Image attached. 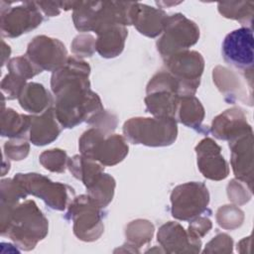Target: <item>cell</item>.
Instances as JSON below:
<instances>
[{
  "mask_svg": "<svg viewBox=\"0 0 254 254\" xmlns=\"http://www.w3.org/2000/svg\"><path fill=\"white\" fill-rule=\"evenodd\" d=\"M98 1H77L72 10L74 27L79 32H90L93 28Z\"/></svg>",
  "mask_w": 254,
  "mask_h": 254,
  "instance_id": "obj_29",
  "label": "cell"
},
{
  "mask_svg": "<svg viewBox=\"0 0 254 254\" xmlns=\"http://www.w3.org/2000/svg\"><path fill=\"white\" fill-rule=\"evenodd\" d=\"M41 12H43L46 16L55 17L58 16L61 12V2H36Z\"/></svg>",
  "mask_w": 254,
  "mask_h": 254,
  "instance_id": "obj_42",
  "label": "cell"
},
{
  "mask_svg": "<svg viewBox=\"0 0 254 254\" xmlns=\"http://www.w3.org/2000/svg\"><path fill=\"white\" fill-rule=\"evenodd\" d=\"M55 108L51 107L39 115H31L29 140L35 146H45L54 142L62 132Z\"/></svg>",
  "mask_w": 254,
  "mask_h": 254,
  "instance_id": "obj_19",
  "label": "cell"
},
{
  "mask_svg": "<svg viewBox=\"0 0 254 254\" xmlns=\"http://www.w3.org/2000/svg\"><path fill=\"white\" fill-rule=\"evenodd\" d=\"M218 12L225 18L238 21L240 24H252L254 14V2L252 1H230L219 2L217 4Z\"/></svg>",
  "mask_w": 254,
  "mask_h": 254,
  "instance_id": "obj_27",
  "label": "cell"
},
{
  "mask_svg": "<svg viewBox=\"0 0 254 254\" xmlns=\"http://www.w3.org/2000/svg\"><path fill=\"white\" fill-rule=\"evenodd\" d=\"M68 159L65 151L56 148L44 151L39 157L41 165L53 173H64L67 168Z\"/></svg>",
  "mask_w": 254,
  "mask_h": 254,
  "instance_id": "obj_33",
  "label": "cell"
},
{
  "mask_svg": "<svg viewBox=\"0 0 254 254\" xmlns=\"http://www.w3.org/2000/svg\"><path fill=\"white\" fill-rule=\"evenodd\" d=\"M230 164L235 179L244 183L251 190L253 187V131L228 141Z\"/></svg>",
  "mask_w": 254,
  "mask_h": 254,
  "instance_id": "obj_13",
  "label": "cell"
},
{
  "mask_svg": "<svg viewBox=\"0 0 254 254\" xmlns=\"http://www.w3.org/2000/svg\"><path fill=\"white\" fill-rule=\"evenodd\" d=\"M12 3L7 2V8L1 6L0 29L2 37L16 38L42 24L44 18L36 2H21L13 7L11 6Z\"/></svg>",
  "mask_w": 254,
  "mask_h": 254,
  "instance_id": "obj_11",
  "label": "cell"
},
{
  "mask_svg": "<svg viewBox=\"0 0 254 254\" xmlns=\"http://www.w3.org/2000/svg\"><path fill=\"white\" fill-rule=\"evenodd\" d=\"M244 111L237 106L226 109L217 115L211 123V133L219 140L230 141L242 134L251 132Z\"/></svg>",
  "mask_w": 254,
  "mask_h": 254,
  "instance_id": "obj_16",
  "label": "cell"
},
{
  "mask_svg": "<svg viewBox=\"0 0 254 254\" xmlns=\"http://www.w3.org/2000/svg\"><path fill=\"white\" fill-rule=\"evenodd\" d=\"M233 247L232 238L226 233H218L206 243L203 253H231Z\"/></svg>",
  "mask_w": 254,
  "mask_h": 254,
  "instance_id": "obj_39",
  "label": "cell"
},
{
  "mask_svg": "<svg viewBox=\"0 0 254 254\" xmlns=\"http://www.w3.org/2000/svg\"><path fill=\"white\" fill-rule=\"evenodd\" d=\"M26 84V79L9 72L1 81V90L3 93V97H6L8 100L18 98Z\"/></svg>",
  "mask_w": 254,
  "mask_h": 254,
  "instance_id": "obj_36",
  "label": "cell"
},
{
  "mask_svg": "<svg viewBox=\"0 0 254 254\" xmlns=\"http://www.w3.org/2000/svg\"><path fill=\"white\" fill-rule=\"evenodd\" d=\"M130 16L131 24L137 31L149 38H156L163 33L168 18L164 10L139 2H133Z\"/></svg>",
  "mask_w": 254,
  "mask_h": 254,
  "instance_id": "obj_17",
  "label": "cell"
},
{
  "mask_svg": "<svg viewBox=\"0 0 254 254\" xmlns=\"http://www.w3.org/2000/svg\"><path fill=\"white\" fill-rule=\"evenodd\" d=\"M96 35V52L102 58L111 59L123 52L128 31L125 26L111 25L101 29Z\"/></svg>",
  "mask_w": 254,
  "mask_h": 254,
  "instance_id": "obj_20",
  "label": "cell"
},
{
  "mask_svg": "<svg viewBox=\"0 0 254 254\" xmlns=\"http://www.w3.org/2000/svg\"><path fill=\"white\" fill-rule=\"evenodd\" d=\"M123 134L132 144L148 147L170 146L178 136L177 120L161 117H133L124 123Z\"/></svg>",
  "mask_w": 254,
  "mask_h": 254,
  "instance_id": "obj_3",
  "label": "cell"
},
{
  "mask_svg": "<svg viewBox=\"0 0 254 254\" xmlns=\"http://www.w3.org/2000/svg\"><path fill=\"white\" fill-rule=\"evenodd\" d=\"M1 136L29 139L31 128V115L20 114L12 108H4L1 110Z\"/></svg>",
  "mask_w": 254,
  "mask_h": 254,
  "instance_id": "obj_23",
  "label": "cell"
},
{
  "mask_svg": "<svg viewBox=\"0 0 254 254\" xmlns=\"http://www.w3.org/2000/svg\"><path fill=\"white\" fill-rule=\"evenodd\" d=\"M167 71L181 82V96L194 95L204 68V59L196 51H182L164 59Z\"/></svg>",
  "mask_w": 254,
  "mask_h": 254,
  "instance_id": "obj_10",
  "label": "cell"
},
{
  "mask_svg": "<svg viewBox=\"0 0 254 254\" xmlns=\"http://www.w3.org/2000/svg\"><path fill=\"white\" fill-rule=\"evenodd\" d=\"M7 68L9 72L19 75L26 80L43 71L27 56H19L11 59L7 63Z\"/></svg>",
  "mask_w": 254,
  "mask_h": 254,
  "instance_id": "obj_34",
  "label": "cell"
},
{
  "mask_svg": "<svg viewBox=\"0 0 254 254\" xmlns=\"http://www.w3.org/2000/svg\"><path fill=\"white\" fill-rule=\"evenodd\" d=\"M14 180L28 194L41 198L50 208L55 210H64L75 196L74 190L68 185L53 182L48 177L38 173H18Z\"/></svg>",
  "mask_w": 254,
  "mask_h": 254,
  "instance_id": "obj_6",
  "label": "cell"
},
{
  "mask_svg": "<svg viewBox=\"0 0 254 254\" xmlns=\"http://www.w3.org/2000/svg\"><path fill=\"white\" fill-rule=\"evenodd\" d=\"M157 240L166 253H198L201 240L192 238L179 222L168 221L157 233Z\"/></svg>",
  "mask_w": 254,
  "mask_h": 254,
  "instance_id": "obj_15",
  "label": "cell"
},
{
  "mask_svg": "<svg viewBox=\"0 0 254 254\" xmlns=\"http://www.w3.org/2000/svg\"><path fill=\"white\" fill-rule=\"evenodd\" d=\"M209 203V192L201 182L177 186L171 193V212L178 220L188 221L202 214Z\"/></svg>",
  "mask_w": 254,
  "mask_h": 254,
  "instance_id": "obj_9",
  "label": "cell"
},
{
  "mask_svg": "<svg viewBox=\"0 0 254 254\" xmlns=\"http://www.w3.org/2000/svg\"><path fill=\"white\" fill-rule=\"evenodd\" d=\"M217 224L224 229H236L240 227L244 221V212L234 204L220 206L216 215Z\"/></svg>",
  "mask_w": 254,
  "mask_h": 254,
  "instance_id": "obj_32",
  "label": "cell"
},
{
  "mask_svg": "<svg viewBox=\"0 0 254 254\" xmlns=\"http://www.w3.org/2000/svg\"><path fill=\"white\" fill-rule=\"evenodd\" d=\"M96 39L89 34H80L76 36L71 45V52L76 58H88L91 57L96 51L95 47Z\"/></svg>",
  "mask_w": 254,
  "mask_h": 254,
  "instance_id": "obj_35",
  "label": "cell"
},
{
  "mask_svg": "<svg viewBox=\"0 0 254 254\" xmlns=\"http://www.w3.org/2000/svg\"><path fill=\"white\" fill-rule=\"evenodd\" d=\"M179 100L180 95L169 91L148 93L144 99L146 110L154 117L174 119L177 117Z\"/></svg>",
  "mask_w": 254,
  "mask_h": 254,
  "instance_id": "obj_22",
  "label": "cell"
},
{
  "mask_svg": "<svg viewBox=\"0 0 254 254\" xmlns=\"http://www.w3.org/2000/svg\"><path fill=\"white\" fill-rule=\"evenodd\" d=\"M90 66L75 56L53 72L51 88L56 95L55 112L63 128L88 122L104 110L100 97L90 89Z\"/></svg>",
  "mask_w": 254,
  "mask_h": 254,
  "instance_id": "obj_1",
  "label": "cell"
},
{
  "mask_svg": "<svg viewBox=\"0 0 254 254\" xmlns=\"http://www.w3.org/2000/svg\"><path fill=\"white\" fill-rule=\"evenodd\" d=\"M67 168L75 179L83 183L85 188L89 187L102 173H104V166L81 154L69 158Z\"/></svg>",
  "mask_w": 254,
  "mask_h": 254,
  "instance_id": "obj_25",
  "label": "cell"
},
{
  "mask_svg": "<svg viewBox=\"0 0 254 254\" xmlns=\"http://www.w3.org/2000/svg\"><path fill=\"white\" fill-rule=\"evenodd\" d=\"M204 108L194 95L180 96L177 117L185 126L198 130L204 119Z\"/></svg>",
  "mask_w": 254,
  "mask_h": 254,
  "instance_id": "obj_24",
  "label": "cell"
},
{
  "mask_svg": "<svg viewBox=\"0 0 254 254\" xmlns=\"http://www.w3.org/2000/svg\"><path fill=\"white\" fill-rule=\"evenodd\" d=\"M116 182L112 176L102 173L89 187L86 188L87 195L99 207H106L112 200Z\"/></svg>",
  "mask_w": 254,
  "mask_h": 254,
  "instance_id": "obj_26",
  "label": "cell"
},
{
  "mask_svg": "<svg viewBox=\"0 0 254 254\" xmlns=\"http://www.w3.org/2000/svg\"><path fill=\"white\" fill-rule=\"evenodd\" d=\"M197 168L202 176L211 181L224 180L229 174V167L221 148L211 138L205 137L195 146Z\"/></svg>",
  "mask_w": 254,
  "mask_h": 254,
  "instance_id": "obj_14",
  "label": "cell"
},
{
  "mask_svg": "<svg viewBox=\"0 0 254 254\" xmlns=\"http://www.w3.org/2000/svg\"><path fill=\"white\" fill-rule=\"evenodd\" d=\"M0 231L24 251L33 250L49 232V221L32 199L1 210Z\"/></svg>",
  "mask_w": 254,
  "mask_h": 254,
  "instance_id": "obj_2",
  "label": "cell"
},
{
  "mask_svg": "<svg viewBox=\"0 0 254 254\" xmlns=\"http://www.w3.org/2000/svg\"><path fill=\"white\" fill-rule=\"evenodd\" d=\"M30 151V144L25 138L10 139L4 144V155L13 161L24 160Z\"/></svg>",
  "mask_w": 254,
  "mask_h": 254,
  "instance_id": "obj_37",
  "label": "cell"
},
{
  "mask_svg": "<svg viewBox=\"0 0 254 254\" xmlns=\"http://www.w3.org/2000/svg\"><path fill=\"white\" fill-rule=\"evenodd\" d=\"M227 195L232 203L242 205L250 200L252 190L244 183L234 179L227 185Z\"/></svg>",
  "mask_w": 254,
  "mask_h": 254,
  "instance_id": "obj_38",
  "label": "cell"
},
{
  "mask_svg": "<svg viewBox=\"0 0 254 254\" xmlns=\"http://www.w3.org/2000/svg\"><path fill=\"white\" fill-rule=\"evenodd\" d=\"M28 193L13 179H3L1 181V197L0 206L1 210H7L15 207L20 203L21 199L27 198Z\"/></svg>",
  "mask_w": 254,
  "mask_h": 254,
  "instance_id": "obj_30",
  "label": "cell"
},
{
  "mask_svg": "<svg viewBox=\"0 0 254 254\" xmlns=\"http://www.w3.org/2000/svg\"><path fill=\"white\" fill-rule=\"evenodd\" d=\"M212 227V222L208 217L197 216L190 220L188 228L189 234L194 239H200L209 232Z\"/></svg>",
  "mask_w": 254,
  "mask_h": 254,
  "instance_id": "obj_41",
  "label": "cell"
},
{
  "mask_svg": "<svg viewBox=\"0 0 254 254\" xmlns=\"http://www.w3.org/2000/svg\"><path fill=\"white\" fill-rule=\"evenodd\" d=\"M87 124L110 135L117 126V117L114 114L103 110L92 119H90Z\"/></svg>",
  "mask_w": 254,
  "mask_h": 254,
  "instance_id": "obj_40",
  "label": "cell"
},
{
  "mask_svg": "<svg viewBox=\"0 0 254 254\" xmlns=\"http://www.w3.org/2000/svg\"><path fill=\"white\" fill-rule=\"evenodd\" d=\"M10 54H11L10 47L4 41H2V65L5 64L6 58H9Z\"/></svg>",
  "mask_w": 254,
  "mask_h": 254,
  "instance_id": "obj_43",
  "label": "cell"
},
{
  "mask_svg": "<svg viewBox=\"0 0 254 254\" xmlns=\"http://www.w3.org/2000/svg\"><path fill=\"white\" fill-rule=\"evenodd\" d=\"M26 56L42 70L53 72L64 65L68 59L65 46L45 35L37 36L29 43Z\"/></svg>",
  "mask_w": 254,
  "mask_h": 254,
  "instance_id": "obj_12",
  "label": "cell"
},
{
  "mask_svg": "<svg viewBox=\"0 0 254 254\" xmlns=\"http://www.w3.org/2000/svg\"><path fill=\"white\" fill-rule=\"evenodd\" d=\"M254 39L250 27H241L229 34L222 43V56L224 61L243 72L250 84L253 82Z\"/></svg>",
  "mask_w": 254,
  "mask_h": 254,
  "instance_id": "obj_8",
  "label": "cell"
},
{
  "mask_svg": "<svg viewBox=\"0 0 254 254\" xmlns=\"http://www.w3.org/2000/svg\"><path fill=\"white\" fill-rule=\"evenodd\" d=\"M156 91H169L181 96V82L169 71H159L152 76L146 87L147 94Z\"/></svg>",
  "mask_w": 254,
  "mask_h": 254,
  "instance_id": "obj_31",
  "label": "cell"
},
{
  "mask_svg": "<svg viewBox=\"0 0 254 254\" xmlns=\"http://www.w3.org/2000/svg\"><path fill=\"white\" fill-rule=\"evenodd\" d=\"M18 101L20 106L34 115H39L53 107V96L41 83L27 82L22 89Z\"/></svg>",
  "mask_w": 254,
  "mask_h": 254,
  "instance_id": "obj_21",
  "label": "cell"
},
{
  "mask_svg": "<svg viewBox=\"0 0 254 254\" xmlns=\"http://www.w3.org/2000/svg\"><path fill=\"white\" fill-rule=\"evenodd\" d=\"M199 39V28L181 13L168 16L162 36L157 41V50L163 59L189 50Z\"/></svg>",
  "mask_w": 254,
  "mask_h": 254,
  "instance_id": "obj_7",
  "label": "cell"
},
{
  "mask_svg": "<svg viewBox=\"0 0 254 254\" xmlns=\"http://www.w3.org/2000/svg\"><path fill=\"white\" fill-rule=\"evenodd\" d=\"M103 208L95 204L87 194L74 196L67 206L65 218L72 221L74 235L82 241L92 242L104 231Z\"/></svg>",
  "mask_w": 254,
  "mask_h": 254,
  "instance_id": "obj_5",
  "label": "cell"
},
{
  "mask_svg": "<svg viewBox=\"0 0 254 254\" xmlns=\"http://www.w3.org/2000/svg\"><path fill=\"white\" fill-rule=\"evenodd\" d=\"M78 149L82 156L94 160L102 166H115L125 159L129 147L124 136L108 135L91 127L80 136Z\"/></svg>",
  "mask_w": 254,
  "mask_h": 254,
  "instance_id": "obj_4",
  "label": "cell"
},
{
  "mask_svg": "<svg viewBox=\"0 0 254 254\" xmlns=\"http://www.w3.org/2000/svg\"><path fill=\"white\" fill-rule=\"evenodd\" d=\"M155 227L153 223L147 219H136L128 223L125 229L127 242L135 248L149 243L154 235Z\"/></svg>",
  "mask_w": 254,
  "mask_h": 254,
  "instance_id": "obj_28",
  "label": "cell"
},
{
  "mask_svg": "<svg viewBox=\"0 0 254 254\" xmlns=\"http://www.w3.org/2000/svg\"><path fill=\"white\" fill-rule=\"evenodd\" d=\"M212 77L213 82L224 95L225 100L231 103L239 100L245 104L247 103L249 106L252 105V93L247 92V88H245V85L234 71L217 65L213 69Z\"/></svg>",
  "mask_w": 254,
  "mask_h": 254,
  "instance_id": "obj_18",
  "label": "cell"
}]
</instances>
